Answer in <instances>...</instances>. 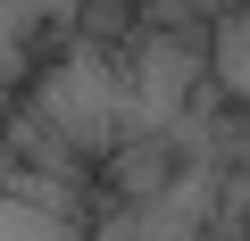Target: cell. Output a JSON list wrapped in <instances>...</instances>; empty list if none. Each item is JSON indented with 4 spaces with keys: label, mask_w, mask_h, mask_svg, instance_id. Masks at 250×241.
Returning <instances> with one entry per match:
<instances>
[{
    "label": "cell",
    "mask_w": 250,
    "mask_h": 241,
    "mask_svg": "<svg viewBox=\"0 0 250 241\" xmlns=\"http://www.w3.org/2000/svg\"><path fill=\"white\" fill-rule=\"evenodd\" d=\"M34 125H50L59 158H117L134 142V75H125V50L108 42H75L34 75Z\"/></svg>",
    "instance_id": "6da1fadb"
},
{
    "label": "cell",
    "mask_w": 250,
    "mask_h": 241,
    "mask_svg": "<svg viewBox=\"0 0 250 241\" xmlns=\"http://www.w3.org/2000/svg\"><path fill=\"white\" fill-rule=\"evenodd\" d=\"M208 75H217V92L250 116V9L208 17Z\"/></svg>",
    "instance_id": "7a4b0ae2"
},
{
    "label": "cell",
    "mask_w": 250,
    "mask_h": 241,
    "mask_svg": "<svg viewBox=\"0 0 250 241\" xmlns=\"http://www.w3.org/2000/svg\"><path fill=\"white\" fill-rule=\"evenodd\" d=\"M0 241H92V224L50 216V208H25V200H9V191H0Z\"/></svg>",
    "instance_id": "3957f363"
},
{
    "label": "cell",
    "mask_w": 250,
    "mask_h": 241,
    "mask_svg": "<svg viewBox=\"0 0 250 241\" xmlns=\"http://www.w3.org/2000/svg\"><path fill=\"white\" fill-rule=\"evenodd\" d=\"M83 9L92 0H0V25H25L34 34V25H75Z\"/></svg>",
    "instance_id": "277c9868"
},
{
    "label": "cell",
    "mask_w": 250,
    "mask_h": 241,
    "mask_svg": "<svg viewBox=\"0 0 250 241\" xmlns=\"http://www.w3.org/2000/svg\"><path fill=\"white\" fill-rule=\"evenodd\" d=\"M225 224L250 233V150H242V167H225Z\"/></svg>",
    "instance_id": "5b68a950"
},
{
    "label": "cell",
    "mask_w": 250,
    "mask_h": 241,
    "mask_svg": "<svg viewBox=\"0 0 250 241\" xmlns=\"http://www.w3.org/2000/svg\"><path fill=\"white\" fill-rule=\"evenodd\" d=\"M175 9H192V17H225V9H250V0H175Z\"/></svg>",
    "instance_id": "8992f818"
},
{
    "label": "cell",
    "mask_w": 250,
    "mask_h": 241,
    "mask_svg": "<svg viewBox=\"0 0 250 241\" xmlns=\"http://www.w3.org/2000/svg\"><path fill=\"white\" fill-rule=\"evenodd\" d=\"M0 125H9V83H0Z\"/></svg>",
    "instance_id": "52a82bcc"
}]
</instances>
